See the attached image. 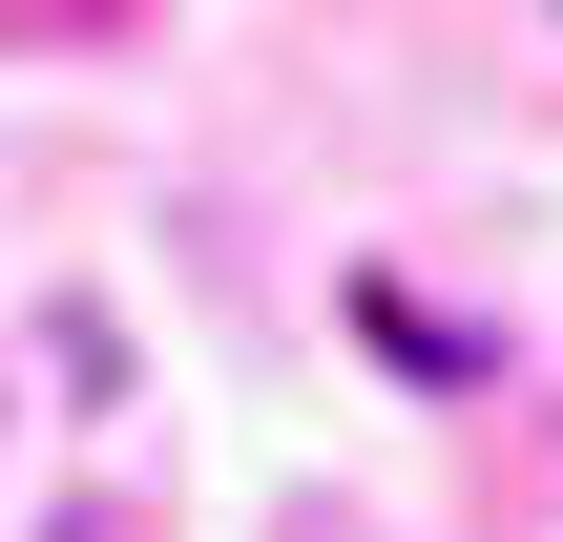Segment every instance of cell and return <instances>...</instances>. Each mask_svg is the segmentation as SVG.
<instances>
[{
	"label": "cell",
	"instance_id": "1",
	"mask_svg": "<svg viewBox=\"0 0 563 542\" xmlns=\"http://www.w3.org/2000/svg\"><path fill=\"white\" fill-rule=\"evenodd\" d=\"M355 334H376V355H397V376H439V397H460V376H481V334H460V313H418V292H397V272H376V292H355Z\"/></svg>",
	"mask_w": 563,
	"mask_h": 542
}]
</instances>
